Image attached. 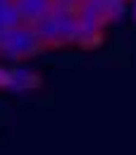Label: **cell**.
<instances>
[{
    "instance_id": "obj_1",
    "label": "cell",
    "mask_w": 136,
    "mask_h": 155,
    "mask_svg": "<svg viewBox=\"0 0 136 155\" xmlns=\"http://www.w3.org/2000/svg\"><path fill=\"white\" fill-rule=\"evenodd\" d=\"M43 43L36 36V29L31 24H19L12 29H5L0 34V58L5 60H24L36 53H43Z\"/></svg>"
},
{
    "instance_id": "obj_2",
    "label": "cell",
    "mask_w": 136,
    "mask_h": 155,
    "mask_svg": "<svg viewBox=\"0 0 136 155\" xmlns=\"http://www.w3.org/2000/svg\"><path fill=\"white\" fill-rule=\"evenodd\" d=\"M77 17L81 24L96 26V29H105V24H110V15L103 0H81V5L77 7Z\"/></svg>"
},
{
    "instance_id": "obj_3",
    "label": "cell",
    "mask_w": 136,
    "mask_h": 155,
    "mask_svg": "<svg viewBox=\"0 0 136 155\" xmlns=\"http://www.w3.org/2000/svg\"><path fill=\"white\" fill-rule=\"evenodd\" d=\"M41 84V77L36 72H29V69H10L7 77H5V91L10 93H24V91H34Z\"/></svg>"
},
{
    "instance_id": "obj_4",
    "label": "cell",
    "mask_w": 136,
    "mask_h": 155,
    "mask_svg": "<svg viewBox=\"0 0 136 155\" xmlns=\"http://www.w3.org/2000/svg\"><path fill=\"white\" fill-rule=\"evenodd\" d=\"M15 2H17V7L22 12L24 24H36V21L45 19L55 7L53 0H15Z\"/></svg>"
},
{
    "instance_id": "obj_5",
    "label": "cell",
    "mask_w": 136,
    "mask_h": 155,
    "mask_svg": "<svg viewBox=\"0 0 136 155\" xmlns=\"http://www.w3.org/2000/svg\"><path fill=\"white\" fill-rule=\"evenodd\" d=\"M31 26L36 29V36H38V41L43 43V48H58V45H65V38H62L58 24H55V19H53L50 15H48L45 19L31 24Z\"/></svg>"
},
{
    "instance_id": "obj_6",
    "label": "cell",
    "mask_w": 136,
    "mask_h": 155,
    "mask_svg": "<svg viewBox=\"0 0 136 155\" xmlns=\"http://www.w3.org/2000/svg\"><path fill=\"white\" fill-rule=\"evenodd\" d=\"M19 24H24V19H22V12L15 0L0 7V29H12V26H19Z\"/></svg>"
},
{
    "instance_id": "obj_7",
    "label": "cell",
    "mask_w": 136,
    "mask_h": 155,
    "mask_svg": "<svg viewBox=\"0 0 136 155\" xmlns=\"http://www.w3.org/2000/svg\"><path fill=\"white\" fill-rule=\"evenodd\" d=\"M127 2H129V0H103L105 10H108V15H110V21L119 19V17L127 12Z\"/></svg>"
},
{
    "instance_id": "obj_8",
    "label": "cell",
    "mask_w": 136,
    "mask_h": 155,
    "mask_svg": "<svg viewBox=\"0 0 136 155\" xmlns=\"http://www.w3.org/2000/svg\"><path fill=\"white\" fill-rule=\"evenodd\" d=\"M53 2H55L58 10H74V12H77V7L81 5V0H53Z\"/></svg>"
},
{
    "instance_id": "obj_9",
    "label": "cell",
    "mask_w": 136,
    "mask_h": 155,
    "mask_svg": "<svg viewBox=\"0 0 136 155\" xmlns=\"http://www.w3.org/2000/svg\"><path fill=\"white\" fill-rule=\"evenodd\" d=\"M5 77H7V69L0 67V88H5Z\"/></svg>"
},
{
    "instance_id": "obj_10",
    "label": "cell",
    "mask_w": 136,
    "mask_h": 155,
    "mask_svg": "<svg viewBox=\"0 0 136 155\" xmlns=\"http://www.w3.org/2000/svg\"><path fill=\"white\" fill-rule=\"evenodd\" d=\"M7 2H12V0H0V7H2V5H7Z\"/></svg>"
},
{
    "instance_id": "obj_11",
    "label": "cell",
    "mask_w": 136,
    "mask_h": 155,
    "mask_svg": "<svg viewBox=\"0 0 136 155\" xmlns=\"http://www.w3.org/2000/svg\"><path fill=\"white\" fill-rule=\"evenodd\" d=\"M134 15H136V0H134Z\"/></svg>"
},
{
    "instance_id": "obj_12",
    "label": "cell",
    "mask_w": 136,
    "mask_h": 155,
    "mask_svg": "<svg viewBox=\"0 0 136 155\" xmlns=\"http://www.w3.org/2000/svg\"><path fill=\"white\" fill-rule=\"evenodd\" d=\"M2 31H5V29H0V34H2Z\"/></svg>"
}]
</instances>
